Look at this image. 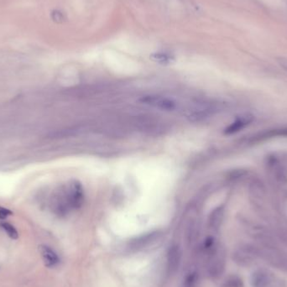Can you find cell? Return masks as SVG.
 Returning a JSON list of instances; mask_svg holds the SVG:
<instances>
[{
	"label": "cell",
	"mask_w": 287,
	"mask_h": 287,
	"mask_svg": "<svg viewBox=\"0 0 287 287\" xmlns=\"http://www.w3.org/2000/svg\"><path fill=\"white\" fill-rule=\"evenodd\" d=\"M151 60L161 65H170L175 61V57L166 52H156L151 55Z\"/></svg>",
	"instance_id": "cell-10"
},
{
	"label": "cell",
	"mask_w": 287,
	"mask_h": 287,
	"mask_svg": "<svg viewBox=\"0 0 287 287\" xmlns=\"http://www.w3.org/2000/svg\"><path fill=\"white\" fill-rule=\"evenodd\" d=\"M224 208L219 206L218 208L212 211L210 216H209L208 224L209 227L212 229H219L221 226L222 222L224 219Z\"/></svg>",
	"instance_id": "cell-9"
},
{
	"label": "cell",
	"mask_w": 287,
	"mask_h": 287,
	"mask_svg": "<svg viewBox=\"0 0 287 287\" xmlns=\"http://www.w3.org/2000/svg\"><path fill=\"white\" fill-rule=\"evenodd\" d=\"M221 287H244V284L239 277L230 276L224 281Z\"/></svg>",
	"instance_id": "cell-12"
},
{
	"label": "cell",
	"mask_w": 287,
	"mask_h": 287,
	"mask_svg": "<svg viewBox=\"0 0 287 287\" xmlns=\"http://www.w3.org/2000/svg\"><path fill=\"white\" fill-rule=\"evenodd\" d=\"M139 102L144 105L166 112H172L177 108V104L175 101L172 100L171 98H166L165 96H143L139 98Z\"/></svg>",
	"instance_id": "cell-3"
},
{
	"label": "cell",
	"mask_w": 287,
	"mask_h": 287,
	"mask_svg": "<svg viewBox=\"0 0 287 287\" xmlns=\"http://www.w3.org/2000/svg\"><path fill=\"white\" fill-rule=\"evenodd\" d=\"M0 226L6 232L8 236L11 238V239H17L19 238V233H18L17 229H15L12 224L6 223V222H3V223L0 224Z\"/></svg>",
	"instance_id": "cell-11"
},
{
	"label": "cell",
	"mask_w": 287,
	"mask_h": 287,
	"mask_svg": "<svg viewBox=\"0 0 287 287\" xmlns=\"http://www.w3.org/2000/svg\"><path fill=\"white\" fill-rule=\"evenodd\" d=\"M13 211L10 209L5 208L4 206H0V219H6L8 217L11 216Z\"/></svg>",
	"instance_id": "cell-14"
},
{
	"label": "cell",
	"mask_w": 287,
	"mask_h": 287,
	"mask_svg": "<svg viewBox=\"0 0 287 287\" xmlns=\"http://www.w3.org/2000/svg\"><path fill=\"white\" fill-rule=\"evenodd\" d=\"M254 120L253 116L246 114V115L240 116L239 118H236L230 125L228 126L224 133L225 134H233V133H238L239 131L241 130L243 128H245L246 126L249 125Z\"/></svg>",
	"instance_id": "cell-6"
},
{
	"label": "cell",
	"mask_w": 287,
	"mask_h": 287,
	"mask_svg": "<svg viewBox=\"0 0 287 287\" xmlns=\"http://www.w3.org/2000/svg\"><path fill=\"white\" fill-rule=\"evenodd\" d=\"M159 234L157 233L146 234L145 236L139 237L135 240L131 242V249H140L145 247L148 246L152 242H155L156 239H158Z\"/></svg>",
	"instance_id": "cell-8"
},
{
	"label": "cell",
	"mask_w": 287,
	"mask_h": 287,
	"mask_svg": "<svg viewBox=\"0 0 287 287\" xmlns=\"http://www.w3.org/2000/svg\"><path fill=\"white\" fill-rule=\"evenodd\" d=\"M64 188L70 210L81 208L85 197L82 183L77 180H73L64 186Z\"/></svg>",
	"instance_id": "cell-2"
},
{
	"label": "cell",
	"mask_w": 287,
	"mask_h": 287,
	"mask_svg": "<svg viewBox=\"0 0 287 287\" xmlns=\"http://www.w3.org/2000/svg\"><path fill=\"white\" fill-rule=\"evenodd\" d=\"M211 253V259L209 265V274L212 277H219L221 275L224 269V258L223 254H219L217 249H214Z\"/></svg>",
	"instance_id": "cell-4"
},
{
	"label": "cell",
	"mask_w": 287,
	"mask_h": 287,
	"mask_svg": "<svg viewBox=\"0 0 287 287\" xmlns=\"http://www.w3.org/2000/svg\"><path fill=\"white\" fill-rule=\"evenodd\" d=\"M277 62L284 69L285 71H287V57L284 56H279L276 59Z\"/></svg>",
	"instance_id": "cell-15"
},
{
	"label": "cell",
	"mask_w": 287,
	"mask_h": 287,
	"mask_svg": "<svg viewBox=\"0 0 287 287\" xmlns=\"http://www.w3.org/2000/svg\"><path fill=\"white\" fill-rule=\"evenodd\" d=\"M181 249L177 245H173L167 253V269L170 274H174L178 269L181 263Z\"/></svg>",
	"instance_id": "cell-5"
},
{
	"label": "cell",
	"mask_w": 287,
	"mask_h": 287,
	"mask_svg": "<svg viewBox=\"0 0 287 287\" xmlns=\"http://www.w3.org/2000/svg\"><path fill=\"white\" fill-rule=\"evenodd\" d=\"M197 274L196 272H191L186 275L184 279L182 287H196V282H197Z\"/></svg>",
	"instance_id": "cell-13"
},
{
	"label": "cell",
	"mask_w": 287,
	"mask_h": 287,
	"mask_svg": "<svg viewBox=\"0 0 287 287\" xmlns=\"http://www.w3.org/2000/svg\"><path fill=\"white\" fill-rule=\"evenodd\" d=\"M252 287H286L283 279L264 269H257L252 274Z\"/></svg>",
	"instance_id": "cell-1"
},
{
	"label": "cell",
	"mask_w": 287,
	"mask_h": 287,
	"mask_svg": "<svg viewBox=\"0 0 287 287\" xmlns=\"http://www.w3.org/2000/svg\"><path fill=\"white\" fill-rule=\"evenodd\" d=\"M39 249H40V253L45 266L49 267V268L54 267L60 262V259L56 253L47 245H40Z\"/></svg>",
	"instance_id": "cell-7"
}]
</instances>
